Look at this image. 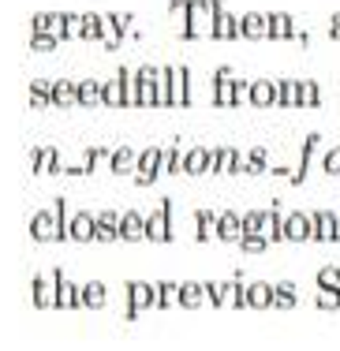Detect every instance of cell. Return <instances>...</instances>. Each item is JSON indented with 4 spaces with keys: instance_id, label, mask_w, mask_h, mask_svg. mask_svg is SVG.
I'll list each match as a JSON object with an SVG mask.
<instances>
[{
    "instance_id": "6",
    "label": "cell",
    "mask_w": 340,
    "mask_h": 351,
    "mask_svg": "<svg viewBox=\"0 0 340 351\" xmlns=\"http://www.w3.org/2000/svg\"><path fill=\"white\" fill-rule=\"evenodd\" d=\"M56 284V311H82V284H71L64 269H53Z\"/></svg>"
},
{
    "instance_id": "10",
    "label": "cell",
    "mask_w": 340,
    "mask_h": 351,
    "mask_svg": "<svg viewBox=\"0 0 340 351\" xmlns=\"http://www.w3.org/2000/svg\"><path fill=\"white\" fill-rule=\"evenodd\" d=\"M30 236L38 239V243H53L56 236H60V224H56V210H38L30 217Z\"/></svg>"
},
{
    "instance_id": "25",
    "label": "cell",
    "mask_w": 340,
    "mask_h": 351,
    "mask_svg": "<svg viewBox=\"0 0 340 351\" xmlns=\"http://www.w3.org/2000/svg\"><path fill=\"white\" fill-rule=\"evenodd\" d=\"M53 105L56 108L79 105V82L75 79H53Z\"/></svg>"
},
{
    "instance_id": "50",
    "label": "cell",
    "mask_w": 340,
    "mask_h": 351,
    "mask_svg": "<svg viewBox=\"0 0 340 351\" xmlns=\"http://www.w3.org/2000/svg\"><path fill=\"white\" fill-rule=\"evenodd\" d=\"M318 284H340V269H337V265H321V269H318Z\"/></svg>"
},
{
    "instance_id": "29",
    "label": "cell",
    "mask_w": 340,
    "mask_h": 351,
    "mask_svg": "<svg viewBox=\"0 0 340 351\" xmlns=\"http://www.w3.org/2000/svg\"><path fill=\"white\" fill-rule=\"evenodd\" d=\"M195 239H198V243H210V239H217V213L195 210Z\"/></svg>"
},
{
    "instance_id": "20",
    "label": "cell",
    "mask_w": 340,
    "mask_h": 351,
    "mask_svg": "<svg viewBox=\"0 0 340 351\" xmlns=\"http://www.w3.org/2000/svg\"><path fill=\"white\" fill-rule=\"evenodd\" d=\"M273 303H277L273 284H265V280H251V284H247V306H251V311H269Z\"/></svg>"
},
{
    "instance_id": "39",
    "label": "cell",
    "mask_w": 340,
    "mask_h": 351,
    "mask_svg": "<svg viewBox=\"0 0 340 351\" xmlns=\"http://www.w3.org/2000/svg\"><path fill=\"white\" fill-rule=\"evenodd\" d=\"M109 157H112L109 146H86V149H82V161H79L82 165V176H90L101 161H109Z\"/></svg>"
},
{
    "instance_id": "11",
    "label": "cell",
    "mask_w": 340,
    "mask_h": 351,
    "mask_svg": "<svg viewBox=\"0 0 340 351\" xmlns=\"http://www.w3.org/2000/svg\"><path fill=\"white\" fill-rule=\"evenodd\" d=\"M311 224H314V243H337L340 239V224L329 210H311Z\"/></svg>"
},
{
    "instance_id": "24",
    "label": "cell",
    "mask_w": 340,
    "mask_h": 351,
    "mask_svg": "<svg viewBox=\"0 0 340 351\" xmlns=\"http://www.w3.org/2000/svg\"><path fill=\"white\" fill-rule=\"evenodd\" d=\"M109 169L116 176H135L138 169V149H131V146H120V149H112V157H109Z\"/></svg>"
},
{
    "instance_id": "1",
    "label": "cell",
    "mask_w": 340,
    "mask_h": 351,
    "mask_svg": "<svg viewBox=\"0 0 340 351\" xmlns=\"http://www.w3.org/2000/svg\"><path fill=\"white\" fill-rule=\"evenodd\" d=\"M247 90H251V82L236 79L232 68H217V71H213V105H217V108H236L247 97Z\"/></svg>"
},
{
    "instance_id": "45",
    "label": "cell",
    "mask_w": 340,
    "mask_h": 351,
    "mask_svg": "<svg viewBox=\"0 0 340 351\" xmlns=\"http://www.w3.org/2000/svg\"><path fill=\"white\" fill-rule=\"evenodd\" d=\"M30 49L34 53H53V49H60V38L56 34H30Z\"/></svg>"
},
{
    "instance_id": "12",
    "label": "cell",
    "mask_w": 340,
    "mask_h": 351,
    "mask_svg": "<svg viewBox=\"0 0 340 351\" xmlns=\"http://www.w3.org/2000/svg\"><path fill=\"white\" fill-rule=\"evenodd\" d=\"M213 169H217V149L195 146L184 154V172L187 176H202V172H213Z\"/></svg>"
},
{
    "instance_id": "7",
    "label": "cell",
    "mask_w": 340,
    "mask_h": 351,
    "mask_svg": "<svg viewBox=\"0 0 340 351\" xmlns=\"http://www.w3.org/2000/svg\"><path fill=\"white\" fill-rule=\"evenodd\" d=\"M101 105L105 108H127V68H120L112 79H101Z\"/></svg>"
},
{
    "instance_id": "32",
    "label": "cell",
    "mask_w": 340,
    "mask_h": 351,
    "mask_svg": "<svg viewBox=\"0 0 340 351\" xmlns=\"http://www.w3.org/2000/svg\"><path fill=\"white\" fill-rule=\"evenodd\" d=\"M105 303H109V291H105V284H101V280L82 284V306H86V311H101Z\"/></svg>"
},
{
    "instance_id": "42",
    "label": "cell",
    "mask_w": 340,
    "mask_h": 351,
    "mask_svg": "<svg viewBox=\"0 0 340 351\" xmlns=\"http://www.w3.org/2000/svg\"><path fill=\"white\" fill-rule=\"evenodd\" d=\"M321 105V90L314 79H300V108H314Z\"/></svg>"
},
{
    "instance_id": "3",
    "label": "cell",
    "mask_w": 340,
    "mask_h": 351,
    "mask_svg": "<svg viewBox=\"0 0 340 351\" xmlns=\"http://www.w3.org/2000/svg\"><path fill=\"white\" fill-rule=\"evenodd\" d=\"M210 303L213 306H236V311H243L247 306V284H243V273H236L232 280H213L210 284Z\"/></svg>"
},
{
    "instance_id": "48",
    "label": "cell",
    "mask_w": 340,
    "mask_h": 351,
    "mask_svg": "<svg viewBox=\"0 0 340 351\" xmlns=\"http://www.w3.org/2000/svg\"><path fill=\"white\" fill-rule=\"evenodd\" d=\"M321 169H326L329 176H340V146L326 149V157H321Z\"/></svg>"
},
{
    "instance_id": "37",
    "label": "cell",
    "mask_w": 340,
    "mask_h": 351,
    "mask_svg": "<svg viewBox=\"0 0 340 351\" xmlns=\"http://www.w3.org/2000/svg\"><path fill=\"white\" fill-rule=\"evenodd\" d=\"M314 306H318V311H340V284H318Z\"/></svg>"
},
{
    "instance_id": "49",
    "label": "cell",
    "mask_w": 340,
    "mask_h": 351,
    "mask_svg": "<svg viewBox=\"0 0 340 351\" xmlns=\"http://www.w3.org/2000/svg\"><path fill=\"white\" fill-rule=\"evenodd\" d=\"M262 221H265V210L243 213V236H247V232H262Z\"/></svg>"
},
{
    "instance_id": "31",
    "label": "cell",
    "mask_w": 340,
    "mask_h": 351,
    "mask_svg": "<svg viewBox=\"0 0 340 351\" xmlns=\"http://www.w3.org/2000/svg\"><path fill=\"white\" fill-rule=\"evenodd\" d=\"M277 108H300V79H277Z\"/></svg>"
},
{
    "instance_id": "44",
    "label": "cell",
    "mask_w": 340,
    "mask_h": 351,
    "mask_svg": "<svg viewBox=\"0 0 340 351\" xmlns=\"http://www.w3.org/2000/svg\"><path fill=\"white\" fill-rule=\"evenodd\" d=\"M239 247H243L247 254H265V247H269V236H265V232H247V236L239 239Z\"/></svg>"
},
{
    "instance_id": "13",
    "label": "cell",
    "mask_w": 340,
    "mask_h": 351,
    "mask_svg": "<svg viewBox=\"0 0 340 351\" xmlns=\"http://www.w3.org/2000/svg\"><path fill=\"white\" fill-rule=\"evenodd\" d=\"M284 239H288V243H306V239H314L311 213H300V210L288 213L284 217Z\"/></svg>"
},
{
    "instance_id": "27",
    "label": "cell",
    "mask_w": 340,
    "mask_h": 351,
    "mask_svg": "<svg viewBox=\"0 0 340 351\" xmlns=\"http://www.w3.org/2000/svg\"><path fill=\"white\" fill-rule=\"evenodd\" d=\"M172 105L176 108L191 105V71L187 68H172Z\"/></svg>"
},
{
    "instance_id": "18",
    "label": "cell",
    "mask_w": 340,
    "mask_h": 351,
    "mask_svg": "<svg viewBox=\"0 0 340 351\" xmlns=\"http://www.w3.org/2000/svg\"><path fill=\"white\" fill-rule=\"evenodd\" d=\"M217 239L225 243H239L243 239V213H217Z\"/></svg>"
},
{
    "instance_id": "2",
    "label": "cell",
    "mask_w": 340,
    "mask_h": 351,
    "mask_svg": "<svg viewBox=\"0 0 340 351\" xmlns=\"http://www.w3.org/2000/svg\"><path fill=\"white\" fill-rule=\"evenodd\" d=\"M213 38V0H191V12L184 19V41Z\"/></svg>"
},
{
    "instance_id": "30",
    "label": "cell",
    "mask_w": 340,
    "mask_h": 351,
    "mask_svg": "<svg viewBox=\"0 0 340 351\" xmlns=\"http://www.w3.org/2000/svg\"><path fill=\"white\" fill-rule=\"evenodd\" d=\"M184 172V149H180V138H172L161 154V176H176Z\"/></svg>"
},
{
    "instance_id": "5",
    "label": "cell",
    "mask_w": 340,
    "mask_h": 351,
    "mask_svg": "<svg viewBox=\"0 0 340 351\" xmlns=\"http://www.w3.org/2000/svg\"><path fill=\"white\" fill-rule=\"evenodd\" d=\"M146 239H150V243H172V198H165V202L146 217Z\"/></svg>"
},
{
    "instance_id": "9",
    "label": "cell",
    "mask_w": 340,
    "mask_h": 351,
    "mask_svg": "<svg viewBox=\"0 0 340 351\" xmlns=\"http://www.w3.org/2000/svg\"><path fill=\"white\" fill-rule=\"evenodd\" d=\"M161 154H165V146H146L143 154H138V169H135L138 187H150L157 176H161Z\"/></svg>"
},
{
    "instance_id": "35",
    "label": "cell",
    "mask_w": 340,
    "mask_h": 351,
    "mask_svg": "<svg viewBox=\"0 0 340 351\" xmlns=\"http://www.w3.org/2000/svg\"><path fill=\"white\" fill-rule=\"evenodd\" d=\"M243 176H262L269 172V154H265V146H254L251 154L243 157V169H239Z\"/></svg>"
},
{
    "instance_id": "8",
    "label": "cell",
    "mask_w": 340,
    "mask_h": 351,
    "mask_svg": "<svg viewBox=\"0 0 340 351\" xmlns=\"http://www.w3.org/2000/svg\"><path fill=\"white\" fill-rule=\"evenodd\" d=\"M213 38H217V41H236V38H243L239 15L225 12V4H221V0H213Z\"/></svg>"
},
{
    "instance_id": "52",
    "label": "cell",
    "mask_w": 340,
    "mask_h": 351,
    "mask_svg": "<svg viewBox=\"0 0 340 351\" xmlns=\"http://www.w3.org/2000/svg\"><path fill=\"white\" fill-rule=\"evenodd\" d=\"M329 38H337V41H340V12L329 15Z\"/></svg>"
},
{
    "instance_id": "41",
    "label": "cell",
    "mask_w": 340,
    "mask_h": 351,
    "mask_svg": "<svg viewBox=\"0 0 340 351\" xmlns=\"http://www.w3.org/2000/svg\"><path fill=\"white\" fill-rule=\"evenodd\" d=\"M172 303H180V284L161 280V284H157V311H169Z\"/></svg>"
},
{
    "instance_id": "36",
    "label": "cell",
    "mask_w": 340,
    "mask_h": 351,
    "mask_svg": "<svg viewBox=\"0 0 340 351\" xmlns=\"http://www.w3.org/2000/svg\"><path fill=\"white\" fill-rule=\"evenodd\" d=\"M318 142H321V135H306V142H303V157H300V169L292 172V187H300V183L306 180V169H311V157H314V149H318Z\"/></svg>"
},
{
    "instance_id": "47",
    "label": "cell",
    "mask_w": 340,
    "mask_h": 351,
    "mask_svg": "<svg viewBox=\"0 0 340 351\" xmlns=\"http://www.w3.org/2000/svg\"><path fill=\"white\" fill-rule=\"evenodd\" d=\"M109 19H112V27H116V34H135L138 38V30H131V19H135V15H131V12H116V15H109Z\"/></svg>"
},
{
    "instance_id": "46",
    "label": "cell",
    "mask_w": 340,
    "mask_h": 351,
    "mask_svg": "<svg viewBox=\"0 0 340 351\" xmlns=\"http://www.w3.org/2000/svg\"><path fill=\"white\" fill-rule=\"evenodd\" d=\"M64 34L82 41V15L79 12H64Z\"/></svg>"
},
{
    "instance_id": "34",
    "label": "cell",
    "mask_w": 340,
    "mask_h": 351,
    "mask_svg": "<svg viewBox=\"0 0 340 351\" xmlns=\"http://www.w3.org/2000/svg\"><path fill=\"white\" fill-rule=\"evenodd\" d=\"M30 108H56L53 105V82H49V79H34V82H30Z\"/></svg>"
},
{
    "instance_id": "4",
    "label": "cell",
    "mask_w": 340,
    "mask_h": 351,
    "mask_svg": "<svg viewBox=\"0 0 340 351\" xmlns=\"http://www.w3.org/2000/svg\"><path fill=\"white\" fill-rule=\"evenodd\" d=\"M127 322L143 317L146 306H157V284H146V280H127Z\"/></svg>"
},
{
    "instance_id": "22",
    "label": "cell",
    "mask_w": 340,
    "mask_h": 351,
    "mask_svg": "<svg viewBox=\"0 0 340 351\" xmlns=\"http://www.w3.org/2000/svg\"><path fill=\"white\" fill-rule=\"evenodd\" d=\"M94 232H97V213H75L71 217V239L75 243H94Z\"/></svg>"
},
{
    "instance_id": "43",
    "label": "cell",
    "mask_w": 340,
    "mask_h": 351,
    "mask_svg": "<svg viewBox=\"0 0 340 351\" xmlns=\"http://www.w3.org/2000/svg\"><path fill=\"white\" fill-rule=\"evenodd\" d=\"M56 210V224H60V236L56 239H71V213H68V198H53Z\"/></svg>"
},
{
    "instance_id": "23",
    "label": "cell",
    "mask_w": 340,
    "mask_h": 351,
    "mask_svg": "<svg viewBox=\"0 0 340 351\" xmlns=\"http://www.w3.org/2000/svg\"><path fill=\"white\" fill-rule=\"evenodd\" d=\"M300 30H295L292 15L288 12H269V41H292Z\"/></svg>"
},
{
    "instance_id": "14",
    "label": "cell",
    "mask_w": 340,
    "mask_h": 351,
    "mask_svg": "<svg viewBox=\"0 0 340 351\" xmlns=\"http://www.w3.org/2000/svg\"><path fill=\"white\" fill-rule=\"evenodd\" d=\"M247 101H251V108H273L277 105V79H251Z\"/></svg>"
},
{
    "instance_id": "21",
    "label": "cell",
    "mask_w": 340,
    "mask_h": 351,
    "mask_svg": "<svg viewBox=\"0 0 340 351\" xmlns=\"http://www.w3.org/2000/svg\"><path fill=\"white\" fill-rule=\"evenodd\" d=\"M239 27H243L247 41H262V38H269V15L247 12V15H239Z\"/></svg>"
},
{
    "instance_id": "17",
    "label": "cell",
    "mask_w": 340,
    "mask_h": 351,
    "mask_svg": "<svg viewBox=\"0 0 340 351\" xmlns=\"http://www.w3.org/2000/svg\"><path fill=\"white\" fill-rule=\"evenodd\" d=\"M202 303H210V284H198V280H184V284H180V306L198 311Z\"/></svg>"
},
{
    "instance_id": "19",
    "label": "cell",
    "mask_w": 340,
    "mask_h": 351,
    "mask_svg": "<svg viewBox=\"0 0 340 351\" xmlns=\"http://www.w3.org/2000/svg\"><path fill=\"white\" fill-rule=\"evenodd\" d=\"M30 295H34L38 311H56V284L49 277H34V280H30Z\"/></svg>"
},
{
    "instance_id": "15",
    "label": "cell",
    "mask_w": 340,
    "mask_h": 351,
    "mask_svg": "<svg viewBox=\"0 0 340 351\" xmlns=\"http://www.w3.org/2000/svg\"><path fill=\"white\" fill-rule=\"evenodd\" d=\"M30 34H56L60 41H68V34H64V12H38V15H30Z\"/></svg>"
},
{
    "instance_id": "28",
    "label": "cell",
    "mask_w": 340,
    "mask_h": 351,
    "mask_svg": "<svg viewBox=\"0 0 340 351\" xmlns=\"http://www.w3.org/2000/svg\"><path fill=\"white\" fill-rule=\"evenodd\" d=\"M239 169H243V154L236 146H217V169H213V176H232Z\"/></svg>"
},
{
    "instance_id": "33",
    "label": "cell",
    "mask_w": 340,
    "mask_h": 351,
    "mask_svg": "<svg viewBox=\"0 0 340 351\" xmlns=\"http://www.w3.org/2000/svg\"><path fill=\"white\" fill-rule=\"evenodd\" d=\"M262 232L269 236V243H280L284 239V217H280V210H277V202L265 210V221H262Z\"/></svg>"
},
{
    "instance_id": "38",
    "label": "cell",
    "mask_w": 340,
    "mask_h": 351,
    "mask_svg": "<svg viewBox=\"0 0 340 351\" xmlns=\"http://www.w3.org/2000/svg\"><path fill=\"white\" fill-rule=\"evenodd\" d=\"M79 105L82 108L101 105V79H79Z\"/></svg>"
},
{
    "instance_id": "51",
    "label": "cell",
    "mask_w": 340,
    "mask_h": 351,
    "mask_svg": "<svg viewBox=\"0 0 340 351\" xmlns=\"http://www.w3.org/2000/svg\"><path fill=\"white\" fill-rule=\"evenodd\" d=\"M169 12L176 15V19H187V12H191V0H172V4H169Z\"/></svg>"
},
{
    "instance_id": "26",
    "label": "cell",
    "mask_w": 340,
    "mask_h": 351,
    "mask_svg": "<svg viewBox=\"0 0 340 351\" xmlns=\"http://www.w3.org/2000/svg\"><path fill=\"white\" fill-rule=\"evenodd\" d=\"M94 239H97V243H116V239H120V213H112V210L97 213V232H94Z\"/></svg>"
},
{
    "instance_id": "40",
    "label": "cell",
    "mask_w": 340,
    "mask_h": 351,
    "mask_svg": "<svg viewBox=\"0 0 340 351\" xmlns=\"http://www.w3.org/2000/svg\"><path fill=\"white\" fill-rule=\"evenodd\" d=\"M273 295H277V303H273V306H280V311H292V306L300 303V291H295V284H292V280L273 284Z\"/></svg>"
},
{
    "instance_id": "16",
    "label": "cell",
    "mask_w": 340,
    "mask_h": 351,
    "mask_svg": "<svg viewBox=\"0 0 340 351\" xmlns=\"http://www.w3.org/2000/svg\"><path fill=\"white\" fill-rule=\"evenodd\" d=\"M120 239H127V243H143L146 239V217L135 213V210L120 213Z\"/></svg>"
}]
</instances>
